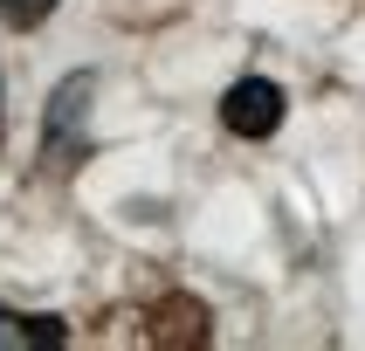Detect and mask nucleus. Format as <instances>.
Segmentation results:
<instances>
[{"label": "nucleus", "mask_w": 365, "mask_h": 351, "mask_svg": "<svg viewBox=\"0 0 365 351\" xmlns=\"http://www.w3.org/2000/svg\"><path fill=\"white\" fill-rule=\"evenodd\" d=\"M83 110H90V76H62V90L48 97V124H41V159L48 165H76L83 159V138H76Z\"/></svg>", "instance_id": "f03ea898"}, {"label": "nucleus", "mask_w": 365, "mask_h": 351, "mask_svg": "<svg viewBox=\"0 0 365 351\" xmlns=\"http://www.w3.org/2000/svg\"><path fill=\"white\" fill-rule=\"evenodd\" d=\"M221 124L235 138H276V131H283V90L269 76H242L221 97Z\"/></svg>", "instance_id": "f257e3e1"}, {"label": "nucleus", "mask_w": 365, "mask_h": 351, "mask_svg": "<svg viewBox=\"0 0 365 351\" xmlns=\"http://www.w3.org/2000/svg\"><path fill=\"white\" fill-rule=\"evenodd\" d=\"M0 345L62 351V345H69V330H62V317H21V310H0Z\"/></svg>", "instance_id": "7ed1b4c3"}, {"label": "nucleus", "mask_w": 365, "mask_h": 351, "mask_svg": "<svg viewBox=\"0 0 365 351\" xmlns=\"http://www.w3.org/2000/svg\"><path fill=\"white\" fill-rule=\"evenodd\" d=\"M56 7L62 0H0V21H7V28H41Z\"/></svg>", "instance_id": "20e7f679"}]
</instances>
